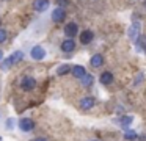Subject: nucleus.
<instances>
[{
    "instance_id": "2",
    "label": "nucleus",
    "mask_w": 146,
    "mask_h": 141,
    "mask_svg": "<svg viewBox=\"0 0 146 141\" xmlns=\"http://www.w3.org/2000/svg\"><path fill=\"white\" fill-rule=\"evenodd\" d=\"M35 86H36V80L33 77H25L21 81V88H22L24 91H32Z\"/></svg>"
},
{
    "instance_id": "20",
    "label": "nucleus",
    "mask_w": 146,
    "mask_h": 141,
    "mask_svg": "<svg viewBox=\"0 0 146 141\" xmlns=\"http://www.w3.org/2000/svg\"><path fill=\"white\" fill-rule=\"evenodd\" d=\"M58 3H68V0H58Z\"/></svg>"
},
{
    "instance_id": "16",
    "label": "nucleus",
    "mask_w": 146,
    "mask_h": 141,
    "mask_svg": "<svg viewBox=\"0 0 146 141\" xmlns=\"http://www.w3.org/2000/svg\"><path fill=\"white\" fill-rule=\"evenodd\" d=\"M124 138H126V140H133V138H137V133L133 130H127L126 133H124Z\"/></svg>"
},
{
    "instance_id": "15",
    "label": "nucleus",
    "mask_w": 146,
    "mask_h": 141,
    "mask_svg": "<svg viewBox=\"0 0 146 141\" xmlns=\"http://www.w3.org/2000/svg\"><path fill=\"white\" fill-rule=\"evenodd\" d=\"M71 68H72V66H68V64H61L60 68H58L57 74H58V75H64V74H68V72L71 71Z\"/></svg>"
},
{
    "instance_id": "5",
    "label": "nucleus",
    "mask_w": 146,
    "mask_h": 141,
    "mask_svg": "<svg viewBox=\"0 0 146 141\" xmlns=\"http://www.w3.org/2000/svg\"><path fill=\"white\" fill-rule=\"evenodd\" d=\"M64 17H66V11H64L63 8H55L54 9V13H52L54 22H61V21H64Z\"/></svg>"
},
{
    "instance_id": "12",
    "label": "nucleus",
    "mask_w": 146,
    "mask_h": 141,
    "mask_svg": "<svg viewBox=\"0 0 146 141\" xmlns=\"http://www.w3.org/2000/svg\"><path fill=\"white\" fill-rule=\"evenodd\" d=\"M33 5H35L36 11H46L49 8V0H36Z\"/></svg>"
},
{
    "instance_id": "6",
    "label": "nucleus",
    "mask_w": 146,
    "mask_h": 141,
    "mask_svg": "<svg viewBox=\"0 0 146 141\" xmlns=\"http://www.w3.org/2000/svg\"><path fill=\"white\" fill-rule=\"evenodd\" d=\"M93 38H94V34H93L91 30H85L80 33V42L82 44H90L93 41Z\"/></svg>"
},
{
    "instance_id": "1",
    "label": "nucleus",
    "mask_w": 146,
    "mask_h": 141,
    "mask_svg": "<svg viewBox=\"0 0 146 141\" xmlns=\"http://www.w3.org/2000/svg\"><path fill=\"white\" fill-rule=\"evenodd\" d=\"M24 58V53L21 52V50H17V52H14L13 55H10L7 60H3L2 61V69H10L13 64H16V63H19L21 60Z\"/></svg>"
},
{
    "instance_id": "9",
    "label": "nucleus",
    "mask_w": 146,
    "mask_h": 141,
    "mask_svg": "<svg viewBox=\"0 0 146 141\" xmlns=\"http://www.w3.org/2000/svg\"><path fill=\"white\" fill-rule=\"evenodd\" d=\"M71 71H72V75L76 78H82L83 75L86 74V71H85V68H83V66H72V68H71Z\"/></svg>"
},
{
    "instance_id": "13",
    "label": "nucleus",
    "mask_w": 146,
    "mask_h": 141,
    "mask_svg": "<svg viewBox=\"0 0 146 141\" xmlns=\"http://www.w3.org/2000/svg\"><path fill=\"white\" fill-rule=\"evenodd\" d=\"M111 81H113V75H111V72L105 71L101 74V83L102 85H110Z\"/></svg>"
},
{
    "instance_id": "19",
    "label": "nucleus",
    "mask_w": 146,
    "mask_h": 141,
    "mask_svg": "<svg viewBox=\"0 0 146 141\" xmlns=\"http://www.w3.org/2000/svg\"><path fill=\"white\" fill-rule=\"evenodd\" d=\"M33 141H47L46 138H36V140H33Z\"/></svg>"
},
{
    "instance_id": "11",
    "label": "nucleus",
    "mask_w": 146,
    "mask_h": 141,
    "mask_svg": "<svg viewBox=\"0 0 146 141\" xmlns=\"http://www.w3.org/2000/svg\"><path fill=\"white\" fill-rule=\"evenodd\" d=\"M91 66L93 68H101L102 64H104V58H102V55H99V53H96V55L91 56Z\"/></svg>"
},
{
    "instance_id": "7",
    "label": "nucleus",
    "mask_w": 146,
    "mask_h": 141,
    "mask_svg": "<svg viewBox=\"0 0 146 141\" xmlns=\"http://www.w3.org/2000/svg\"><path fill=\"white\" fill-rule=\"evenodd\" d=\"M76 49V42H74L72 39H66V41H63V42H61V50H63V52H66V53H69V52H72V50Z\"/></svg>"
},
{
    "instance_id": "17",
    "label": "nucleus",
    "mask_w": 146,
    "mask_h": 141,
    "mask_svg": "<svg viewBox=\"0 0 146 141\" xmlns=\"http://www.w3.org/2000/svg\"><path fill=\"white\" fill-rule=\"evenodd\" d=\"M130 122H132V118H130V116H126V118L121 119V124H123V125H129Z\"/></svg>"
},
{
    "instance_id": "14",
    "label": "nucleus",
    "mask_w": 146,
    "mask_h": 141,
    "mask_svg": "<svg viewBox=\"0 0 146 141\" xmlns=\"http://www.w3.org/2000/svg\"><path fill=\"white\" fill-rule=\"evenodd\" d=\"M80 80H82V85H83V86H91V85H93V75L85 74L82 78H80Z\"/></svg>"
},
{
    "instance_id": "3",
    "label": "nucleus",
    "mask_w": 146,
    "mask_h": 141,
    "mask_svg": "<svg viewBox=\"0 0 146 141\" xmlns=\"http://www.w3.org/2000/svg\"><path fill=\"white\" fill-rule=\"evenodd\" d=\"M19 127H21L22 132H32L33 127H35V122H33L30 118H24V119L19 121Z\"/></svg>"
},
{
    "instance_id": "10",
    "label": "nucleus",
    "mask_w": 146,
    "mask_h": 141,
    "mask_svg": "<svg viewBox=\"0 0 146 141\" xmlns=\"http://www.w3.org/2000/svg\"><path fill=\"white\" fill-rule=\"evenodd\" d=\"M93 105H94V99L93 97H83L80 100V108L82 110H90Z\"/></svg>"
},
{
    "instance_id": "4",
    "label": "nucleus",
    "mask_w": 146,
    "mask_h": 141,
    "mask_svg": "<svg viewBox=\"0 0 146 141\" xmlns=\"http://www.w3.org/2000/svg\"><path fill=\"white\" fill-rule=\"evenodd\" d=\"M30 55H32L33 60H42L46 56V50L42 49L41 46H36L32 49V53H30Z\"/></svg>"
},
{
    "instance_id": "18",
    "label": "nucleus",
    "mask_w": 146,
    "mask_h": 141,
    "mask_svg": "<svg viewBox=\"0 0 146 141\" xmlns=\"http://www.w3.org/2000/svg\"><path fill=\"white\" fill-rule=\"evenodd\" d=\"M5 39H7V31L0 30V42H5Z\"/></svg>"
},
{
    "instance_id": "8",
    "label": "nucleus",
    "mask_w": 146,
    "mask_h": 141,
    "mask_svg": "<svg viewBox=\"0 0 146 141\" xmlns=\"http://www.w3.org/2000/svg\"><path fill=\"white\" fill-rule=\"evenodd\" d=\"M77 24H74V22H71V24H68L66 27H64V33H66V36H69V38H72V36H76L77 34Z\"/></svg>"
}]
</instances>
